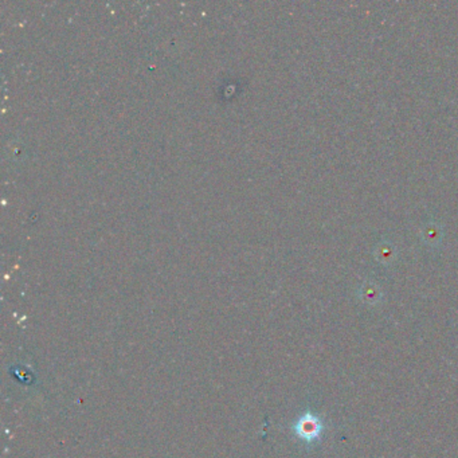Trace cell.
Segmentation results:
<instances>
[{"label": "cell", "mask_w": 458, "mask_h": 458, "mask_svg": "<svg viewBox=\"0 0 458 458\" xmlns=\"http://www.w3.org/2000/svg\"><path fill=\"white\" fill-rule=\"evenodd\" d=\"M300 433L304 435V437H315L318 434V429H319V425L316 424V421H305L304 424L300 425Z\"/></svg>", "instance_id": "obj_1"}]
</instances>
